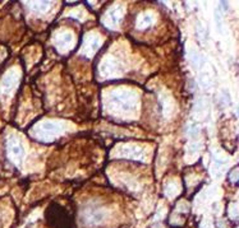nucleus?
Here are the masks:
<instances>
[{"instance_id": "obj_1", "label": "nucleus", "mask_w": 239, "mask_h": 228, "mask_svg": "<svg viewBox=\"0 0 239 228\" xmlns=\"http://www.w3.org/2000/svg\"><path fill=\"white\" fill-rule=\"evenodd\" d=\"M110 110L118 115H128L136 111L137 96L132 91L118 89L110 94Z\"/></svg>"}, {"instance_id": "obj_2", "label": "nucleus", "mask_w": 239, "mask_h": 228, "mask_svg": "<svg viewBox=\"0 0 239 228\" xmlns=\"http://www.w3.org/2000/svg\"><path fill=\"white\" fill-rule=\"evenodd\" d=\"M64 131V126L60 122H54V121H45L36 127V135L42 140H50L53 138L59 137L60 134Z\"/></svg>"}, {"instance_id": "obj_3", "label": "nucleus", "mask_w": 239, "mask_h": 228, "mask_svg": "<svg viewBox=\"0 0 239 228\" xmlns=\"http://www.w3.org/2000/svg\"><path fill=\"white\" fill-rule=\"evenodd\" d=\"M121 68L119 66V63L114 59H105L100 65V74L105 78H113L118 77L121 74Z\"/></svg>"}, {"instance_id": "obj_4", "label": "nucleus", "mask_w": 239, "mask_h": 228, "mask_svg": "<svg viewBox=\"0 0 239 228\" xmlns=\"http://www.w3.org/2000/svg\"><path fill=\"white\" fill-rule=\"evenodd\" d=\"M121 18H123V8L115 7L105 13L102 18V23L109 28H116V26L121 22Z\"/></svg>"}, {"instance_id": "obj_5", "label": "nucleus", "mask_w": 239, "mask_h": 228, "mask_svg": "<svg viewBox=\"0 0 239 228\" xmlns=\"http://www.w3.org/2000/svg\"><path fill=\"white\" fill-rule=\"evenodd\" d=\"M102 44V40L100 38V36H97L95 33L88 35L84 38V44H83V48H82V54H84L86 56H92V55L99 50L100 46Z\"/></svg>"}, {"instance_id": "obj_6", "label": "nucleus", "mask_w": 239, "mask_h": 228, "mask_svg": "<svg viewBox=\"0 0 239 228\" xmlns=\"http://www.w3.org/2000/svg\"><path fill=\"white\" fill-rule=\"evenodd\" d=\"M54 42H55V45H56L58 50L64 52V51H68L72 47L73 42H74V37H73L72 32L64 31V32H60V33H58L56 36H55Z\"/></svg>"}, {"instance_id": "obj_7", "label": "nucleus", "mask_w": 239, "mask_h": 228, "mask_svg": "<svg viewBox=\"0 0 239 228\" xmlns=\"http://www.w3.org/2000/svg\"><path fill=\"white\" fill-rule=\"evenodd\" d=\"M86 215V223L90 224V226H95V224H99L104 220L105 218V212L102 209H97V208H92V209H87V212H84Z\"/></svg>"}, {"instance_id": "obj_8", "label": "nucleus", "mask_w": 239, "mask_h": 228, "mask_svg": "<svg viewBox=\"0 0 239 228\" xmlns=\"http://www.w3.org/2000/svg\"><path fill=\"white\" fill-rule=\"evenodd\" d=\"M118 156L120 157H127V158H142L143 157V150L139 149L136 145H127L123 149H119Z\"/></svg>"}, {"instance_id": "obj_9", "label": "nucleus", "mask_w": 239, "mask_h": 228, "mask_svg": "<svg viewBox=\"0 0 239 228\" xmlns=\"http://www.w3.org/2000/svg\"><path fill=\"white\" fill-rule=\"evenodd\" d=\"M155 22V15L150 13V12H147V13H142L136 21V27L139 28V29H143V28H147L152 26Z\"/></svg>"}, {"instance_id": "obj_10", "label": "nucleus", "mask_w": 239, "mask_h": 228, "mask_svg": "<svg viewBox=\"0 0 239 228\" xmlns=\"http://www.w3.org/2000/svg\"><path fill=\"white\" fill-rule=\"evenodd\" d=\"M9 153L12 154V157H13V158L19 159L23 156V149H22V147L19 144H13V145H10V148H9Z\"/></svg>"}, {"instance_id": "obj_11", "label": "nucleus", "mask_w": 239, "mask_h": 228, "mask_svg": "<svg viewBox=\"0 0 239 228\" xmlns=\"http://www.w3.org/2000/svg\"><path fill=\"white\" fill-rule=\"evenodd\" d=\"M165 193H166V195L169 196V198H174V196L179 193V187H178L175 183H168Z\"/></svg>"}, {"instance_id": "obj_12", "label": "nucleus", "mask_w": 239, "mask_h": 228, "mask_svg": "<svg viewBox=\"0 0 239 228\" xmlns=\"http://www.w3.org/2000/svg\"><path fill=\"white\" fill-rule=\"evenodd\" d=\"M200 83L203 85V87H207L210 84V74L208 71H202L201 75H200Z\"/></svg>"}, {"instance_id": "obj_13", "label": "nucleus", "mask_w": 239, "mask_h": 228, "mask_svg": "<svg viewBox=\"0 0 239 228\" xmlns=\"http://www.w3.org/2000/svg\"><path fill=\"white\" fill-rule=\"evenodd\" d=\"M229 177H230V181L231 182H237L238 180V168H234L230 173H229Z\"/></svg>"}, {"instance_id": "obj_14", "label": "nucleus", "mask_w": 239, "mask_h": 228, "mask_svg": "<svg viewBox=\"0 0 239 228\" xmlns=\"http://www.w3.org/2000/svg\"><path fill=\"white\" fill-rule=\"evenodd\" d=\"M196 153H198V145L192 144L191 147H189V149H188V154L189 156H194Z\"/></svg>"}, {"instance_id": "obj_15", "label": "nucleus", "mask_w": 239, "mask_h": 228, "mask_svg": "<svg viewBox=\"0 0 239 228\" xmlns=\"http://www.w3.org/2000/svg\"><path fill=\"white\" fill-rule=\"evenodd\" d=\"M231 208H233V209H231V212H230V213H231V217H233V218H235L237 215H238V212H237V205H235V204H233V205H231Z\"/></svg>"}]
</instances>
